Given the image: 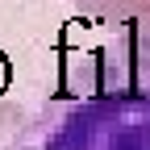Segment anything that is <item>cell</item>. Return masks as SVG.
<instances>
[{"label":"cell","mask_w":150,"mask_h":150,"mask_svg":"<svg viewBox=\"0 0 150 150\" xmlns=\"http://www.w3.org/2000/svg\"><path fill=\"white\" fill-rule=\"evenodd\" d=\"M96 25H150V0H71Z\"/></svg>","instance_id":"obj_2"},{"label":"cell","mask_w":150,"mask_h":150,"mask_svg":"<svg viewBox=\"0 0 150 150\" xmlns=\"http://www.w3.org/2000/svg\"><path fill=\"white\" fill-rule=\"evenodd\" d=\"M0 150H150V25H112L108 42L67 59Z\"/></svg>","instance_id":"obj_1"}]
</instances>
